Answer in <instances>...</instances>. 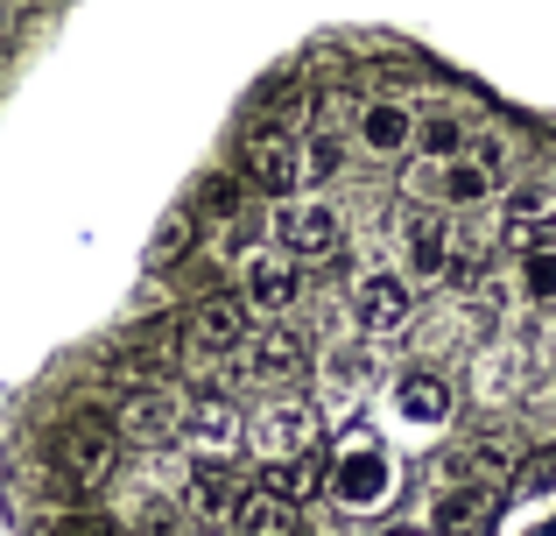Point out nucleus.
I'll use <instances>...</instances> for the list:
<instances>
[{"mask_svg":"<svg viewBox=\"0 0 556 536\" xmlns=\"http://www.w3.org/2000/svg\"><path fill=\"white\" fill-rule=\"evenodd\" d=\"M325 495L339 501V509H353V515H374L380 501L394 495V459H388V445H380V438H345L339 452L325 459Z\"/></svg>","mask_w":556,"mask_h":536,"instance_id":"1","label":"nucleus"},{"mask_svg":"<svg viewBox=\"0 0 556 536\" xmlns=\"http://www.w3.org/2000/svg\"><path fill=\"white\" fill-rule=\"evenodd\" d=\"M317 431H325L317 402H303V396H275L268 410L247 424V445L261 452V466H275V459H303V452L317 445Z\"/></svg>","mask_w":556,"mask_h":536,"instance_id":"2","label":"nucleus"},{"mask_svg":"<svg viewBox=\"0 0 556 536\" xmlns=\"http://www.w3.org/2000/svg\"><path fill=\"white\" fill-rule=\"evenodd\" d=\"M240 177L254 184L261 198H296V184H311V170H303V141H289V135H275V127H254L247 135V149H240Z\"/></svg>","mask_w":556,"mask_h":536,"instance_id":"3","label":"nucleus"},{"mask_svg":"<svg viewBox=\"0 0 556 536\" xmlns=\"http://www.w3.org/2000/svg\"><path fill=\"white\" fill-rule=\"evenodd\" d=\"M121 424L113 416H78V424H64L56 431V466L71 473L78 487H99L113 466H121Z\"/></svg>","mask_w":556,"mask_h":536,"instance_id":"4","label":"nucleus"},{"mask_svg":"<svg viewBox=\"0 0 556 536\" xmlns=\"http://www.w3.org/2000/svg\"><path fill=\"white\" fill-rule=\"evenodd\" d=\"M240 297L254 303V317H289V311L303 303V269H296V254H282V248L240 254Z\"/></svg>","mask_w":556,"mask_h":536,"instance_id":"5","label":"nucleus"},{"mask_svg":"<svg viewBox=\"0 0 556 536\" xmlns=\"http://www.w3.org/2000/svg\"><path fill=\"white\" fill-rule=\"evenodd\" d=\"M268 226H275V248L296 254V262L339 248V205H325V198H282Z\"/></svg>","mask_w":556,"mask_h":536,"instance_id":"6","label":"nucleus"},{"mask_svg":"<svg viewBox=\"0 0 556 536\" xmlns=\"http://www.w3.org/2000/svg\"><path fill=\"white\" fill-rule=\"evenodd\" d=\"M113 424H121V438L127 445H169V438H184V402H177V388H127L121 402H113Z\"/></svg>","mask_w":556,"mask_h":536,"instance_id":"7","label":"nucleus"},{"mask_svg":"<svg viewBox=\"0 0 556 536\" xmlns=\"http://www.w3.org/2000/svg\"><path fill=\"white\" fill-rule=\"evenodd\" d=\"M240 360H247V374H254V382L289 388V382H303V374H311V339H303L296 325H282V317H275V325H261L254 339L240 346Z\"/></svg>","mask_w":556,"mask_h":536,"instance_id":"8","label":"nucleus"},{"mask_svg":"<svg viewBox=\"0 0 556 536\" xmlns=\"http://www.w3.org/2000/svg\"><path fill=\"white\" fill-rule=\"evenodd\" d=\"M408 311H416V289H408V275L367 269V275L353 283V317H359V332H367V339H388V332H402Z\"/></svg>","mask_w":556,"mask_h":536,"instance_id":"9","label":"nucleus"},{"mask_svg":"<svg viewBox=\"0 0 556 536\" xmlns=\"http://www.w3.org/2000/svg\"><path fill=\"white\" fill-rule=\"evenodd\" d=\"M501 515V481H458L430 495V529L437 536H486Z\"/></svg>","mask_w":556,"mask_h":536,"instance_id":"10","label":"nucleus"},{"mask_svg":"<svg viewBox=\"0 0 556 536\" xmlns=\"http://www.w3.org/2000/svg\"><path fill=\"white\" fill-rule=\"evenodd\" d=\"M394 416H402L408 431H444L451 424V410H458V388H451V374H437V367H408V374H394Z\"/></svg>","mask_w":556,"mask_h":536,"instance_id":"11","label":"nucleus"},{"mask_svg":"<svg viewBox=\"0 0 556 536\" xmlns=\"http://www.w3.org/2000/svg\"><path fill=\"white\" fill-rule=\"evenodd\" d=\"M353 141L374 155V163H394V155L416 149V113H408V99H367L353 121Z\"/></svg>","mask_w":556,"mask_h":536,"instance_id":"12","label":"nucleus"},{"mask_svg":"<svg viewBox=\"0 0 556 536\" xmlns=\"http://www.w3.org/2000/svg\"><path fill=\"white\" fill-rule=\"evenodd\" d=\"M240 501H247V487L232 481V473H218V466H198V473H190V495H184V509H190V523H198L204 536H226V529H240Z\"/></svg>","mask_w":556,"mask_h":536,"instance_id":"13","label":"nucleus"},{"mask_svg":"<svg viewBox=\"0 0 556 536\" xmlns=\"http://www.w3.org/2000/svg\"><path fill=\"white\" fill-rule=\"evenodd\" d=\"M254 303L247 297H204V303H190V339L204 346V353H240L247 339H254Z\"/></svg>","mask_w":556,"mask_h":536,"instance_id":"14","label":"nucleus"},{"mask_svg":"<svg viewBox=\"0 0 556 536\" xmlns=\"http://www.w3.org/2000/svg\"><path fill=\"white\" fill-rule=\"evenodd\" d=\"M501 184H507V177H501V170H486L472 149L451 155V163H430V170H422V191H437L444 205H486Z\"/></svg>","mask_w":556,"mask_h":536,"instance_id":"15","label":"nucleus"},{"mask_svg":"<svg viewBox=\"0 0 556 536\" xmlns=\"http://www.w3.org/2000/svg\"><path fill=\"white\" fill-rule=\"evenodd\" d=\"M402 262H408V275H422V283L451 275L458 248H451V220L444 212H416V220L402 226Z\"/></svg>","mask_w":556,"mask_h":536,"instance_id":"16","label":"nucleus"},{"mask_svg":"<svg viewBox=\"0 0 556 536\" xmlns=\"http://www.w3.org/2000/svg\"><path fill=\"white\" fill-rule=\"evenodd\" d=\"M240 410H232L226 396H218V388H198V396L184 402V438L198 445V452H232V445H240Z\"/></svg>","mask_w":556,"mask_h":536,"instance_id":"17","label":"nucleus"},{"mask_svg":"<svg viewBox=\"0 0 556 536\" xmlns=\"http://www.w3.org/2000/svg\"><path fill=\"white\" fill-rule=\"evenodd\" d=\"M296 509L303 501H289V495H275V487H247V501H240V536H296Z\"/></svg>","mask_w":556,"mask_h":536,"instance_id":"18","label":"nucleus"},{"mask_svg":"<svg viewBox=\"0 0 556 536\" xmlns=\"http://www.w3.org/2000/svg\"><path fill=\"white\" fill-rule=\"evenodd\" d=\"M261 487H275V495H289V501H311V495H325V459L317 452L275 459V466H261Z\"/></svg>","mask_w":556,"mask_h":536,"instance_id":"19","label":"nucleus"},{"mask_svg":"<svg viewBox=\"0 0 556 536\" xmlns=\"http://www.w3.org/2000/svg\"><path fill=\"white\" fill-rule=\"evenodd\" d=\"M465 121L458 113H430V121H416V155H430V163H451V155H465Z\"/></svg>","mask_w":556,"mask_h":536,"instance_id":"20","label":"nucleus"},{"mask_svg":"<svg viewBox=\"0 0 556 536\" xmlns=\"http://www.w3.org/2000/svg\"><path fill=\"white\" fill-rule=\"evenodd\" d=\"M515 283H521V297H529V303H556V248H521Z\"/></svg>","mask_w":556,"mask_h":536,"instance_id":"21","label":"nucleus"},{"mask_svg":"<svg viewBox=\"0 0 556 536\" xmlns=\"http://www.w3.org/2000/svg\"><path fill=\"white\" fill-rule=\"evenodd\" d=\"M374 367H380L374 339H367V346H331V353H325V382H331V388H339V382H345V388H359Z\"/></svg>","mask_w":556,"mask_h":536,"instance_id":"22","label":"nucleus"},{"mask_svg":"<svg viewBox=\"0 0 556 536\" xmlns=\"http://www.w3.org/2000/svg\"><path fill=\"white\" fill-rule=\"evenodd\" d=\"M303 170H311V184H325V177L345 170V135L339 127H317V135L303 141Z\"/></svg>","mask_w":556,"mask_h":536,"instance_id":"23","label":"nucleus"},{"mask_svg":"<svg viewBox=\"0 0 556 536\" xmlns=\"http://www.w3.org/2000/svg\"><path fill=\"white\" fill-rule=\"evenodd\" d=\"M515 495H529V501H549L556 495V445H543V452H529L515 466Z\"/></svg>","mask_w":556,"mask_h":536,"instance_id":"24","label":"nucleus"},{"mask_svg":"<svg viewBox=\"0 0 556 536\" xmlns=\"http://www.w3.org/2000/svg\"><path fill=\"white\" fill-rule=\"evenodd\" d=\"M184 254H190V212H177V220H169V226H163V234H155V240H149V269H155V275H163L169 262H184Z\"/></svg>","mask_w":556,"mask_h":536,"instance_id":"25","label":"nucleus"},{"mask_svg":"<svg viewBox=\"0 0 556 536\" xmlns=\"http://www.w3.org/2000/svg\"><path fill=\"white\" fill-rule=\"evenodd\" d=\"M50 536H121V523L113 515H56Z\"/></svg>","mask_w":556,"mask_h":536,"instance_id":"26","label":"nucleus"},{"mask_svg":"<svg viewBox=\"0 0 556 536\" xmlns=\"http://www.w3.org/2000/svg\"><path fill=\"white\" fill-rule=\"evenodd\" d=\"M465 149H472V155H479L486 170H501V177H507V163H515V149H507V135H479V141H465Z\"/></svg>","mask_w":556,"mask_h":536,"instance_id":"27","label":"nucleus"},{"mask_svg":"<svg viewBox=\"0 0 556 536\" xmlns=\"http://www.w3.org/2000/svg\"><path fill=\"white\" fill-rule=\"evenodd\" d=\"M388 536H437V529H388Z\"/></svg>","mask_w":556,"mask_h":536,"instance_id":"28","label":"nucleus"}]
</instances>
